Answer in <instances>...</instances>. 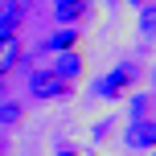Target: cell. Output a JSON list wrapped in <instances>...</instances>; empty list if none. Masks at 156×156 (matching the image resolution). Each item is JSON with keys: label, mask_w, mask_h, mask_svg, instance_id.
Wrapping results in <instances>:
<instances>
[{"label": "cell", "mask_w": 156, "mask_h": 156, "mask_svg": "<svg viewBox=\"0 0 156 156\" xmlns=\"http://www.w3.org/2000/svg\"><path fill=\"white\" fill-rule=\"evenodd\" d=\"M148 78V66H140V62H119V66H111L107 74L94 82V99H103V103H119V99H127V94H136L140 90V82Z\"/></svg>", "instance_id": "6da1fadb"}, {"label": "cell", "mask_w": 156, "mask_h": 156, "mask_svg": "<svg viewBox=\"0 0 156 156\" xmlns=\"http://www.w3.org/2000/svg\"><path fill=\"white\" fill-rule=\"evenodd\" d=\"M25 90H29V99H37V103H66L74 94V86L62 82L49 66H33V70L25 74Z\"/></svg>", "instance_id": "7a4b0ae2"}, {"label": "cell", "mask_w": 156, "mask_h": 156, "mask_svg": "<svg viewBox=\"0 0 156 156\" xmlns=\"http://www.w3.org/2000/svg\"><path fill=\"white\" fill-rule=\"evenodd\" d=\"M49 70H54L62 82H70L74 90L82 86V78H86V54H82V45L78 49H62V54H54L49 58Z\"/></svg>", "instance_id": "3957f363"}, {"label": "cell", "mask_w": 156, "mask_h": 156, "mask_svg": "<svg viewBox=\"0 0 156 156\" xmlns=\"http://www.w3.org/2000/svg\"><path fill=\"white\" fill-rule=\"evenodd\" d=\"M54 21L70 25V29H82V25L94 21V4L90 0H54Z\"/></svg>", "instance_id": "277c9868"}, {"label": "cell", "mask_w": 156, "mask_h": 156, "mask_svg": "<svg viewBox=\"0 0 156 156\" xmlns=\"http://www.w3.org/2000/svg\"><path fill=\"white\" fill-rule=\"evenodd\" d=\"M123 144L132 152H152L156 148V119H127V132H123Z\"/></svg>", "instance_id": "5b68a950"}, {"label": "cell", "mask_w": 156, "mask_h": 156, "mask_svg": "<svg viewBox=\"0 0 156 156\" xmlns=\"http://www.w3.org/2000/svg\"><path fill=\"white\" fill-rule=\"evenodd\" d=\"M78 45H82V33L70 29V25H58L54 33H45V37H41L37 54H41V58H54V54H62V49H78Z\"/></svg>", "instance_id": "8992f818"}, {"label": "cell", "mask_w": 156, "mask_h": 156, "mask_svg": "<svg viewBox=\"0 0 156 156\" xmlns=\"http://www.w3.org/2000/svg\"><path fill=\"white\" fill-rule=\"evenodd\" d=\"M25 16H29V0H0V37L21 33Z\"/></svg>", "instance_id": "52a82bcc"}, {"label": "cell", "mask_w": 156, "mask_h": 156, "mask_svg": "<svg viewBox=\"0 0 156 156\" xmlns=\"http://www.w3.org/2000/svg\"><path fill=\"white\" fill-rule=\"evenodd\" d=\"M25 66V45H21V33H12V37H0V74H16Z\"/></svg>", "instance_id": "ba28073f"}, {"label": "cell", "mask_w": 156, "mask_h": 156, "mask_svg": "<svg viewBox=\"0 0 156 156\" xmlns=\"http://www.w3.org/2000/svg\"><path fill=\"white\" fill-rule=\"evenodd\" d=\"M136 33H140L144 41H156V0L136 8Z\"/></svg>", "instance_id": "9c48e42d"}, {"label": "cell", "mask_w": 156, "mask_h": 156, "mask_svg": "<svg viewBox=\"0 0 156 156\" xmlns=\"http://www.w3.org/2000/svg\"><path fill=\"white\" fill-rule=\"evenodd\" d=\"M21 123H25V103H21V99H4V94H0V127L12 132V127H21Z\"/></svg>", "instance_id": "30bf717a"}, {"label": "cell", "mask_w": 156, "mask_h": 156, "mask_svg": "<svg viewBox=\"0 0 156 156\" xmlns=\"http://www.w3.org/2000/svg\"><path fill=\"white\" fill-rule=\"evenodd\" d=\"M152 115V94H127V119H148Z\"/></svg>", "instance_id": "8fae6325"}, {"label": "cell", "mask_w": 156, "mask_h": 156, "mask_svg": "<svg viewBox=\"0 0 156 156\" xmlns=\"http://www.w3.org/2000/svg\"><path fill=\"white\" fill-rule=\"evenodd\" d=\"M115 132H119V119H111V115H107V119H99V123L90 127V140H94V144H107Z\"/></svg>", "instance_id": "7c38bea8"}, {"label": "cell", "mask_w": 156, "mask_h": 156, "mask_svg": "<svg viewBox=\"0 0 156 156\" xmlns=\"http://www.w3.org/2000/svg\"><path fill=\"white\" fill-rule=\"evenodd\" d=\"M54 156H82V152H78L74 144H58V152H54Z\"/></svg>", "instance_id": "4fadbf2b"}, {"label": "cell", "mask_w": 156, "mask_h": 156, "mask_svg": "<svg viewBox=\"0 0 156 156\" xmlns=\"http://www.w3.org/2000/svg\"><path fill=\"white\" fill-rule=\"evenodd\" d=\"M127 4H132V8H140V4H148V0H127Z\"/></svg>", "instance_id": "5bb4252c"}, {"label": "cell", "mask_w": 156, "mask_h": 156, "mask_svg": "<svg viewBox=\"0 0 156 156\" xmlns=\"http://www.w3.org/2000/svg\"><path fill=\"white\" fill-rule=\"evenodd\" d=\"M148 78H152V86H156V66H152V70H148Z\"/></svg>", "instance_id": "9a60e30c"}, {"label": "cell", "mask_w": 156, "mask_h": 156, "mask_svg": "<svg viewBox=\"0 0 156 156\" xmlns=\"http://www.w3.org/2000/svg\"><path fill=\"white\" fill-rule=\"evenodd\" d=\"M107 4H111V8H115V4H123V0H107Z\"/></svg>", "instance_id": "2e32d148"}, {"label": "cell", "mask_w": 156, "mask_h": 156, "mask_svg": "<svg viewBox=\"0 0 156 156\" xmlns=\"http://www.w3.org/2000/svg\"><path fill=\"white\" fill-rule=\"evenodd\" d=\"M152 156H156V148H152Z\"/></svg>", "instance_id": "e0dca14e"}]
</instances>
